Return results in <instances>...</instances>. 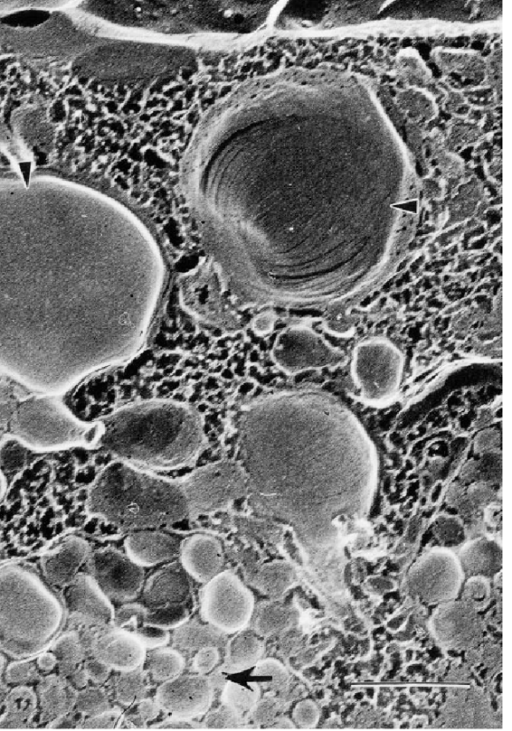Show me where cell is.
<instances>
[{
	"instance_id": "9",
	"label": "cell",
	"mask_w": 512,
	"mask_h": 731,
	"mask_svg": "<svg viewBox=\"0 0 512 731\" xmlns=\"http://www.w3.org/2000/svg\"><path fill=\"white\" fill-rule=\"evenodd\" d=\"M402 369V355L389 342L370 340L355 350L353 377L362 397L369 402L390 399L399 387Z\"/></svg>"
},
{
	"instance_id": "28",
	"label": "cell",
	"mask_w": 512,
	"mask_h": 731,
	"mask_svg": "<svg viewBox=\"0 0 512 731\" xmlns=\"http://www.w3.org/2000/svg\"><path fill=\"white\" fill-rule=\"evenodd\" d=\"M147 691L146 675L140 668L121 672L114 684V692L117 701L125 706L138 702Z\"/></svg>"
},
{
	"instance_id": "49",
	"label": "cell",
	"mask_w": 512,
	"mask_h": 731,
	"mask_svg": "<svg viewBox=\"0 0 512 731\" xmlns=\"http://www.w3.org/2000/svg\"><path fill=\"white\" fill-rule=\"evenodd\" d=\"M2 667H3V661L0 658V676H1ZM1 687H2V685L0 684V694H2Z\"/></svg>"
},
{
	"instance_id": "29",
	"label": "cell",
	"mask_w": 512,
	"mask_h": 731,
	"mask_svg": "<svg viewBox=\"0 0 512 731\" xmlns=\"http://www.w3.org/2000/svg\"><path fill=\"white\" fill-rule=\"evenodd\" d=\"M260 689L257 685L249 687L236 682H227L223 688L222 703L234 710L241 717L248 713L259 700Z\"/></svg>"
},
{
	"instance_id": "39",
	"label": "cell",
	"mask_w": 512,
	"mask_h": 731,
	"mask_svg": "<svg viewBox=\"0 0 512 731\" xmlns=\"http://www.w3.org/2000/svg\"><path fill=\"white\" fill-rule=\"evenodd\" d=\"M159 711L160 708L155 700L142 698L137 702L136 713L128 718L134 726L141 727L154 720Z\"/></svg>"
},
{
	"instance_id": "46",
	"label": "cell",
	"mask_w": 512,
	"mask_h": 731,
	"mask_svg": "<svg viewBox=\"0 0 512 731\" xmlns=\"http://www.w3.org/2000/svg\"><path fill=\"white\" fill-rule=\"evenodd\" d=\"M87 679H88V677H87L85 671L83 670V671L75 672L73 674L72 681L76 686L83 687L86 685Z\"/></svg>"
},
{
	"instance_id": "6",
	"label": "cell",
	"mask_w": 512,
	"mask_h": 731,
	"mask_svg": "<svg viewBox=\"0 0 512 731\" xmlns=\"http://www.w3.org/2000/svg\"><path fill=\"white\" fill-rule=\"evenodd\" d=\"M12 431L25 446L47 450L93 445L100 440L103 426L80 421L62 402L44 396L18 407Z\"/></svg>"
},
{
	"instance_id": "11",
	"label": "cell",
	"mask_w": 512,
	"mask_h": 731,
	"mask_svg": "<svg viewBox=\"0 0 512 731\" xmlns=\"http://www.w3.org/2000/svg\"><path fill=\"white\" fill-rule=\"evenodd\" d=\"M90 569L91 577L111 603L131 602L140 594L145 581L143 567L113 549L95 552Z\"/></svg>"
},
{
	"instance_id": "14",
	"label": "cell",
	"mask_w": 512,
	"mask_h": 731,
	"mask_svg": "<svg viewBox=\"0 0 512 731\" xmlns=\"http://www.w3.org/2000/svg\"><path fill=\"white\" fill-rule=\"evenodd\" d=\"M64 605L69 614L100 626L113 623L115 610L110 600L89 575L78 574L66 585Z\"/></svg>"
},
{
	"instance_id": "34",
	"label": "cell",
	"mask_w": 512,
	"mask_h": 731,
	"mask_svg": "<svg viewBox=\"0 0 512 731\" xmlns=\"http://www.w3.org/2000/svg\"><path fill=\"white\" fill-rule=\"evenodd\" d=\"M76 709L81 713L95 715L109 709L105 692L100 688H88L76 695Z\"/></svg>"
},
{
	"instance_id": "25",
	"label": "cell",
	"mask_w": 512,
	"mask_h": 731,
	"mask_svg": "<svg viewBox=\"0 0 512 731\" xmlns=\"http://www.w3.org/2000/svg\"><path fill=\"white\" fill-rule=\"evenodd\" d=\"M6 712L0 719V728L25 727L33 717L37 700L25 687L14 689L6 700Z\"/></svg>"
},
{
	"instance_id": "3",
	"label": "cell",
	"mask_w": 512,
	"mask_h": 731,
	"mask_svg": "<svg viewBox=\"0 0 512 731\" xmlns=\"http://www.w3.org/2000/svg\"><path fill=\"white\" fill-rule=\"evenodd\" d=\"M102 445L121 459L171 468L191 462L203 442V426L191 408L152 401L122 409L102 424Z\"/></svg>"
},
{
	"instance_id": "4",
	"label": "cell",
	"mask_w": 512,
	"mask_h": 731,
	"mask_svg": "<svg viewBox=\"0 0 512 731\" xmlns=\"http://www.w3.org/2000/svg\"><path fill=\"white\" fill-rule=\"evenodd\" d=\"M90 513L127 530H143L177 522L189 514L180 484L144 472L124 462L106 467L88 497Z\"/></svg>"
},
{
	"instance_id": "1",
	"label": "cell",
	"mask_w": 512,
	"mask_h": 731,
	"mask_svg": "<svg viewBox=\"0 0 512 731\" xmlns=\"http://www.w3.org/2000/svg\"><path fill=\"white\" fill-rule=\"evenodd\" d=\"M165 280L125 207L51 175H0V370L47 395L143 345Z\"/></svg>"
},
{
	"instance_id": "31",
	"label": "cell",
	"mask_w": 512,
	"mask_h": 731,
	"mask_svg": "<svg viewBox=\"0 0 512 731\" xmlns=\"http://www.w3.org/2000/svg\"><path fill=\"white\" fill-rule=\"evenodd\" d=\"M189 617V605H167L146 609L147 622L166 630L181 626L188 622Z\"/></svg>"
},
{
	"instance_id": "15",
	"label": "cell",
	"mask_w": 512,
	"mask_h": 731,
	"mask_svg": "<svg viewBox=\"0 0 512 731\" xmlns=\"http://www.w3.org/2000/svg\"><path fill=\"white\" fill-rule=\"evenodd\" d=\"M190 576L181 564L159 569L144 581L140 604L146 609L167 605H189L192 597Z\"/></svg>"
},
{
	"instance_id": "35",
	"label": "cell",
	"mask_w": 512,
	"mask_h": 731,
	"mask_svg": "<svg viewBox=\"0 0 512 731\" xmlns=\"http://www.w3.org/2000/svg\"><path fill=\"white\" fill-rule=\"evenodd\" d=\"M241 724V716L228 706H222L212 711L205 718L202 726L207 729H231Z\"/></svg>"
},
{
	"instance_id": "36",
	"label": "cell",
	"mask_w": 512,
	"mask_h": 731,
	"mask_svg": "<svg viewBox=\"0 0 512 731\" xmlns=\"http://www.w3.org/2000/svg\"><path fill=\"white\" fill-rule=\"evenodd\" d=\"M220 652L216 646L199 649L193 659V667L198 674H208L219 663Z\"/></svg>"
},
{
	"instance_id": "12",
	"label": "cell",
	"mask_w": 512,
	"mask_h": 731,
	"mask_svg": "<svg viewBox=\"0 0 512 731\" xmlns=\"http://www.w3.org/2000/svg\"><path fill=\"white\" fill-rule=\"evenodd\" d=\"M213 686L202 674L178 675L162 682L155 695L160 710L172 717L189 719L199 717L210 708Z\"/></svg>"
},
{
	"instance_id": "13",
	"label": "cell",
	"mask_w": 512,
	"mask_h": 731,
	"mask_svg": "<svg viewBox=\"0 0 512 731\" xmlns=\"http://www.w3.org/2000/svg\"><path fill=\"white\" fill-rule=\"evenodd\" d=\"M415 591L424 599H447L458 588L460 567L449 552L437 550L426 554L411 573Z\"/></svg>"
},
{
	"instance_id": "23",
	"label": "cell",
	"mask_w": 512,
	"mask_h": 731,
	"mask_svg": "<svg viewBox=\"0 0 512 731\" xmlns=\"http://www.w3.org/2000/svg\"><path fill=\"white\" fill-rule=\"evenodd\" d=\"M460 560L466 571L489 573L501 565V548L495 541L478 539L462 548Z\"/></svg>"
},
{
	"instance_id": "22",
	"label": "cell",
	"mask_w": 512,
	"mask_h": 731,
	"mask_svg": "<svg viewBox=\"0 0 512 731\" xmlns=\"http://www.w3.org/2000/svg\"><path fill=\"white\" fill-rule=\"evenodd\" d=\"M264 651L263 642L249 631H238L227 641L226 663L233 671H242L254 667Z\"/></svg>"
},
{
	"instance_id": "45",
	"label": "cell",
	"mask_w": 512,
	"mask_h": 731,
	"mask_svg": "<svg viewBox=\"0 0 512 731\" xmlns=\"http://www.w3.org/2000/svg\"><path fill=\"white\" fill-rule=\"evenodd\" d=\"M56 658L52 653H46L39 657L38 665L43 670H50L56 664Z\"/></svg>"
},
{
	"instance_id": "38",
	"label": "cell",
	"mask_w": 512,
	"mask_h": 731,
	"mask_svg": "<svg viewBox=\"0 0 512 731\" xmlns=\"http://www.w3.org/2000/svg\"><path fill=\"white\" fill-rule=\"evenodd\" d=\"M489 586L481 577L470 579L466 585L465 598L474 607H482L488 598Z\"/></svg>"
},
{
	"instance_id": "33",
	"label": "cell",
	"mask_w": 512,
	"mask_h": 731,
	"mask_svg": "<svg viewBox=\"0 0 512 731\" xmlns=\"http://www.w3.org/2000/svg\"><path fill=\"white\" fill-rule=\"evenodd\" d=\"M252 676L260 677L261 681L268 688H280L287 679L288 673L285 668L274 659L260 660L254 666Z\"/></svg>"
},
{
	"instance_id": "41",
	"label": "cell",
	"mask_w": 512,
	"mask_h": 731,
	"mask_svg": "<svg viewBox=\"0 0 512 731\" xmlns=\"http://www.w3.org/2000/svg\"><path fill=\"white\" fill-rule=\"evenodd\" d=\"M36 675L35 666L30 662H19L7 668V680L12 683L25 682Z\"/></svg>"
},
{
	"instance_id": "8",
	"label": "cell",
	"mask_w": 512,
	"mask_h": 731,
	"mask_svg": "<svg viewBox=\"0 0 512 731\" xmlns=\"http://www.w3.org/2000/svg\"><path fill=\"white\" fill-rule=\"evenodd\" d=\"M255 610L254 596L230 571H223L205 583L201 596L203 619L224 634L243 630Z\"/></svg>"
},
{
	"instance_id": "42",
	"label": "cell",
	"mask_w": 512,
	"mask_h": 731,
	"mask_svg": "<svg viewBox=\"0 0 512 731\" xmlns=\"http://www.w3.org/2000/svg\"><path fill=\"white\" fill-rule=\"evenodd\" d=\"M293 718L299 726H313L317 720V709L310 701L300 702L293 711Z\"/></svg>"
},
{
	"instance_id": "20",
	"label": "cell",
	"mask_w": 512,
	"mask_h": 731,
	"mask_svg": "<svg viewBox=\"0 0 512 731\" xmlns=\"http://www.w3.org/2000/svg\"><path fill=\"white\" fill-rule=\"evenodd\" d=\"M113 624L135 637L146 649L165 646L170 640L168 630L146 620V608L140 603H124L115 610Z\"/></svg>"
},
{
	"instance_id": "5",
	"label": "cell",
	"mask_w": 512,
	"mask_h": 731,
	"mask_svg": "<svg viewBox=\"0 0 512 731\" xmlns=\"http://www.w3.org/2000/svg\"><path fill=\"white\" fill-rule=\"evenodd\" d=\"M60 603L41 581L15 566L0 569V647L15 657L41 651L61 625Z\"/></svg>"
},
{
	"instance_id": "48",
	"label": "cell",
	"mask_w": 512,
	"mask_h": 731,
	"mask_svg": "<svg viewBox=\"0 0 512 731\" xmlns=\"http://www.w3.org/2000/svg\"><path fill=\"white\" fill-rule=\"evenodd\" d=\"M4 491H5V481H4V478H3V476H2V474L0 472V499L3 496V494H4Z\"/></svg>"
},
{
	"instance_id": "18",
	"label": "cell",
	"mask_w": 512,
	"mask_h": 731,
	"mask_svg": "<svg viewBox=\"0 0 512 731\" xmlns=\"http://www.w3.org/2000/svg\"><path fill=\"white\" fill-rule=\"evenodd\" d=\"M181 543L169 534L137 530L125 540L126 554L141 567H151L171 560L180 553Z\"/></svg>"
},
{
	"instance_id": "30",
	"label": "cell",
	"mask_w": 512,
	"mask_h": 731,
	"mask_svg": "<svg viewBox=\"0 0 512 731\" xmlns=\"http://www.w3.org/2000/svg\"><path fill=\"white\" fill-rule=\"evenodd\" d=\"M290 620V613L281 605L262 604L254 617V630L258 635L269 636L285 628Z\"/></svg>"
},
{
	"instance_id": "44",
	"label": "cell",
	"mask_w": 512,
	"mask_h": 731,
	"mask_svg": "<svg viewBox=\"0 0 512 731\" xmlns=\"http://www.w3.org/2000/svg\"><path fill=\"white\" fill-rule=\"evenodd\" d=\"M154 728L157 729H195L199 728V725L189 719H182L173 717L172 719L166 720L165 722L159 723Z\"/></svg>"
},
{
	"instance_id": "16",
	"label": "cell",
	"mask_w": 512,
	"mask_h": 731,
	"mask_svg": "<svg viewBox=\"0 0 512 731\" xmlns=\"http://www.w3.org/2000/svg\"><path fill=\"white\" fill-rule=\"evenodd\" d=\"M91 647L95 658L119 672L140 668L146 658V648L131 634L116 627L96 637Z\"/></svg>"
},
{
	"instance_id": "17",
	"label": "cell",
	"mask_w": 512,
	"mask_h": 731,
	"mask_svg": "<svg viewBox=\"0 0 512 731\" xmlns=\"http://www.w3.org/2000/svg\"><path fill=\"white\" fill-rule=\"evenodd\" d=\"M180 564L190 577L206 583L221 572L222 548L217 539L208 535H193L180 548Z\"/></svg>"
},
{
	"instance_id": "47",
	"label": "cell",
	"mask_w": 512,
	"mask_h": 731,
	"mask_svg": "<svg viewBox=\"0 0 512 731\" xmlns=\"http://www.w3.org/2000/svg\"><path fill=\"white\" fill-rule=\"evenodd\" d=\"M293 724L284 718L277 719L274 721L269 728L283 729L292 728Z\"/></svg>"
},
{
	"instance_id": "24",
	"label": "cell",
	"mask_w": 512,
	"mask_h": 731,
	"mask_svg": "<svg viewBox=\"0 0 512 731\" xmlns=\"http://www.w3.org/2000/svg\"><path fill=\"white\" fill-rule=\"evenodd\" d=\"M173 643L183 650L198 651L207 646L222 647L227 644L223 632L211 625L184 623L175 628Z\"/></svg>"
},
{
	"instance_id": "7",
	"label": "cell",
	"mask_w": 512,
	"mask_h": 731,
	"mask_svg": "<svg viewBox=\"0 0 512 731\" xmlns=\"http://www.w3.org/2000/svg\"><path fill=\"white\" fill-rule=\"evenodd\" d=\"M189 513H209L247 496L248 482L240 463L220 461L200 468L180 484Z\"/></svg>"
},
{
	"instance_id": "37",
	"label": "cell",
	"mask_w": 512,
	"mask_h": 731,
	"mask_svg": "<svg viewBox=\"0 0 512 731\" xmlns=\"http://www.w3.org/2000/svg\"><path fill=\"white\" fill-rule=\"evenodd\" d=\"M121 720V712L118 709H108L101 713L91 715L80 725L84 729H113Z\"/></svg>"
},
{
	"instance_id": "21",
	"label": "cell",
	"mask_w": 512,
	"mask_h": 731,
	"mask_svg": "<svg viewBox=\"0 0 512 731\" xmlns=\"http://www.w3.org/2000/svg\"><path fill=\"white\" fill-rule=\"evenodd\" d=\"M73 689L57 676L46 677L39 687V703L43 721H55L75 704Z\"/></svg>"
},
{
	"instance_id": "2",
	"label": "cell",
	"mask_w": 512,
	"mask_h": 731,
	"mask_svg": "<svg viewBox=\"0 0 512 731\" xmlns=\"http://www.w3.org/2000/svg\"><path fill=\"white\" fill-rule=\"evenodd\" d=\"M238 454L252 510L290 526L310 555L337 547L375 492L370 438L342 403L323 393L285 392L245 406Z\"/></svg>"
},
{
	"instance_id": "43",
	"label": "cell",
	"mask_w": 512,
	"mask_h": 731,
	"mask_svg": "<svg viewBox=\"0 0 512 731\" xmlns=\"http://www.w3.org/2000/svg\"><path fill=\"white\" fill-rule=\"evenodd\" d=\"M87 677L96 683H103L109 676L110 668L97 658L87 661L84 665Z\"/></svg>"
},
{
	"instance_id": "27",
	"label": "cell",
	"mask_w": 512,
	"mask_h": 731,
	"mask_svg": "<svg viewBox=\"0 0 512 731\" xmlns=\"http://www.w3.org/2000/svg\"><path fill=\"white\" fill-rule=\"evenodd\" d=\"M295 572L293 567L283 561H273L263 565L256 575L258 589L271 597L283 594L293 583Z\"/></svg>"
},
{
	"instance_id": "19",
	"label": "cell",
	"mask_w": 512,
	"mask_h": 731,
	"mask_svg": "<svg viewBox=\"0 0 512 731\" xmlns=\"http://www.w3.org/2000/svg\"><path fill=\"white\" fill-rule=\"evenodd\" d=\"M87 543L72 537L49 552L42 561L46 578L56 585H67L77 575V571L88 555Z\"/></svg>"
},
{
	"instance_id": "26",
	"label": "cell",
	"mask_w": 512,
	"mask_h": 731,
	"mask_svg": "<svg viewBox=\"0 0 512 731\" xmlns=\"http://www.w3.org/2000/svg\"><path fill=\"white\" fill-rule=\"evenodd\" d=\"M144 663L151 678L158 682L177 677L185 667V660L181 653L167 647L152 649Z\"/></svg>"
},
{
	"instance_id": "32",
	"label": "cell",
	"mask_w": 512,
	"mask_h": 731,
	"mask_svg": "<svg viewBox=\"0 0 512 731\" xmlns=\"http://www.w3.org/2000/svg\"><path fill=\"white\" fill-rule=\"evenodd\" d=\"M52 654L56 660L68 666H74L83 658V647L75 633H68L60 637L52 647Z\"/></svg>"
},
{
	"instance_id": "10",
	"label": "cell",
	"mask_w": 512,
	"mask_h": 731,
	"mask_svg": "<svg viewBox=\"0 0 512 731\" xmlns=\"http://www.w3.org/2000/svg\"><path fill=\"white\" fill-rule=\"evenodd\" d=\"M272 356L287 373L334 367L345 360L341 351L305 327H291L281 332L275 340Z\"/></svg>"
},
{
	"instance_id": "40",
	"label": "cell",
	"mask_w": 512,
	"mask_h": 731,
	"mask_svg": "<svg viewBox=\"0 0 512 731\" xmlns=\"http://www.w3.org/2000/svg\"><path fill=\"white\" fill-rule=\"evenodd\" d=\"M277 712V703L272 699H263L257 701L250 711V716L256 724L264 725L275 718Z\"/></svg>"
}]
</instances>
